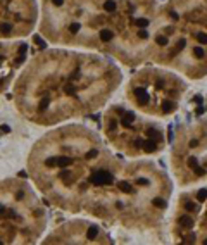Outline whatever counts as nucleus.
<instances>
[{"instance_id":"obj_9","label":"nucleus","mask_w":207,"mask_h":245,"mask_svg":"<svg viewBox=\"0 0 207 245\" xmlns=\"http://www.w3.org/2000/svg\"><path fill=\"white\" fill-rule=\"evenodd\" d=\"M28 45L18 40H0V93H4L12 78L26 64ZM18 78V76H16Z\"/></svg>"},{"instance_id":"obj_8","label":"nucleus","mask_w":207,"mask_h":245,"mask_svg":"<svg viewBox=\"0 0 207 245\" xmlns=\"http://www.w3.org/2000/svg\"><path fill=\"white\" fill-rule=\"evenodd\" d=\"M109 235L95 223L85 219L66 221L64 225L54 228L43 244H111Z\"/></svg>"},{"instance_id":"obj_7","label":"nucleus","mask_w":207,"mask_h":245,"mask_svg":"<svg viewBox=\"0 0 207 245\" xmlns=\"http://www.w3.org/2000/svg\"><path fill=\"white\" fill-rule=\"evenodd\" d=\"M40 18L36 0H0V40L31 35Z\"/></svg>"},{"instance_id":"obj_2","label":"nucleus","mask_w":207,"mask_h":245,"mask_svg":"<svg viewBox=\"0 0 207 245\" xmlns=\"http://www.w3.org/2000/svg\"><path fill=\"white\" fill-rule=\"evenodd\" d=\"M121 71L102 54L47 48L26 60L12 86V100L38 126L86 117L102 109L121 83Z\"/></svg>"},{"instance_id":"obj_6","label":"nucleus","mask_w":207,"mask_h":245,"mask_svg":"<svg viewBox=\"0 0 207 245\" xmlns=\"http://www.w3.org/2000/svg\"><path fill=\"white\" fill-rule=\"evenodd\" d=\"M181 81L166 71L143 69L128 83V100L147 114H171L181 95Z\"/></svg>"},{"instance_id":"obj_3","label":"nucleus","mask_w":207,"mask_h":245,"mask_svg":"<svg viewBox=\"0 0 207 245\" xmlns=\"http://www.w3.org/2000/svg\"><path fill=\"white\" fill-rule=\"evenodd\" d=\"M159 12L155 0H41L38 29L48 43L138 66L152 59Z\"/></svg>"},{"instance_id":"obj_4","label":"nucleus","mask_w":207,"mask_h":245,"mask_svg":"<svg viewBox=\"0 0 207 245\" xmlns=\"http://www.w3.org/2000/svg\"><path fill=\"white\" fill-rule=\"evenodd\" d=\"M47 230V211L33 187L19 178L0 180V244H36Z\"/></svg>"},{"instance_id":"obj_5","label":"nucleus","mask_w":207,"mask_h":245,"mask_svg":"<svg viewBox=\"0 0 207 245\" xmlns=\"http://www.w3.org/2000/svg\"><path fill=\"white\" fill-rule=\"evenodd\" d=\"M102 133L109 145L126 155L154 154L164 145V135L155 124L136 121V114L121 105H112L102 117Z\"/></svg>"},{"instance_id":"obj_1","label":"nucleus","mask_w":207,"mask_h":245,"mask_svg":"<svg viewBox=\"0 0 207 245\" xmlns=\"http://www.w3.org/2000/svg\"><path fill=\"white\" fill-rule=\"evenodd\" d=\"M35 188L55 209L107 225L150 228L168 207L169 181L150 162L114 157L98 133L66 124L41 135L28 154Z\"/></svg>"},{"instance_id":"obj_10","label":"nucleus","mask_w":207,"mask_h":245,"mask_svg":"<svg viewBox=\"0 0 207 245\" xmlns=\"http://www.w3.org/2000/svg\"><path fill=\"white\" fill-rule=\"evenodd\" d=\"M206 197H207V190H200L199 193H197V199L202 202V200H206Z\"/></svg>"}]
</instances>
